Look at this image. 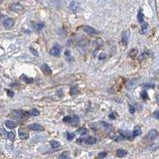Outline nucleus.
Instances as JSON below:
<instances>
[{"instance_id":"31","label":"nucleus","mask_w":159,"mask_h":159,"mask_svg":"<svg viewBox=\"0 0 159 159\" xmlns=\"http://www.w3.org/2000/svg\"><path fill=\"white\" fill-rule=\"evenodd\" d=\"M74 138H75V134H74V133H68V134H67V139H68L69 141L73 140Z\"/></svg>"},{"instance_id":"17","label":"nucleus","mask_w":159,"mask_h":159,"mask_svg":"<svg viewBox=\"0 0 159 159\" xmlns=\"http://www.w3.org/2000/svg\"><path fill=\"white\" fill-rule=\"evenodd\" d=\"M135 84H136V80H130L129 82L127 83V88H128V90L133 89V86H134Z\"/></svg>"},{"instance_id":"16","label":"nucleus","mask_w":159,"mask_h":159,"mask_svg":"<svg viewBox=\"0 0 159 159\" xmlns=\"http://www.w3.org/2000/svg\"><path fill=\"white\" fill-rule=\"evenodd\" d=\"M128 42V32H123L122 33V43L126 45Z\"/></svg>"},{"instance_id":"13","label":"nucleus","mask_w":159,"mask_h":159,"mask_svg":"<svg viewBox=\"0 0 159 159\" xmlns=\"http://www.w3.org/2000/svg\"><path fill=\"white\" fill-rule=\"evenodd\" d=\"M28 114H29V115H32V116H38V115L40 114V111L36 109H33L28 111Z\"/></svg>"},{"instance_id":"37","label":"nucleus","mask_w":159,"mask_h":159,"mask_svg":"<svg viewBox=\"0 0 159 159\" xmlns=\"http://www.w3.org/2000/svg\"><path fill=\"white\" fill-rule=\"evenodd\" d=\"M141 98H142L143 100H146V99H147V93H146L145 91L141 93Z\"/></svg>"},{"instance_id":"14","label":"nucleus","mask_w":159,"mask_h":159,"mask_svg":"<svg viewBox=\"0 0 159 159\" xmlns=\"http://www.w3.org/2000/svg\"><path fill=\"white\" fill-rule=\"evenodd\" d=\"M20 79L22 80L23 82L27 83V84H31V83H33V79H32V78H28L27 76H25V75H22Z\"/></svg>"},{"instance_id":"23","label":"nucleus","mask_w":159,"mask_h":159,"mask_svg":"<svg viewBox=\"0 0 159 159\" xmlns=\"http://www.w3.org/2000/svg\"><path fill=\"white\" fill-rule=\"evenodd\" d=\"M79 121H80V118H79V116L78 115H74L73 116V119H72V124H74V125H77L78 123H79Z\"/></svg>"},{"instance_id":"33","label":"nucleus","mask_w":159,"mask_h":159,"mask_svg":"<svg viewBox=\"0 0 159 159\" xmlns=\"http://www.w3.org/2000/svg\"><path fill=\"white\" fill-rule=\"evenodd\" d=\"M77 93H78V88H76V86L72 88V90H71V95H76Z\"/></svg>"},{"instance_id":"3","label":"nucleus","mask_w":159,"mask_h":159,"mask_svg":"<svg viewBox=\"0 0 159 159\" xmlns=\"http://www.w3.org/2000/svg\"><path fill=\"white\" fill-rule=\"evenodd\" d=\"M80 3L79 2H77V1H75V0H73L72 2H71V4H70V9H71V11H73V12H78L79 10H80Z\"/></svg>"},{"instance_id":"34","label":"nucleus","mask_w":159,"mask_h":159,"mask_svg":"<svg viewBox=\"0 0 159 159\" xmlns=\"http://www.w3.org/2000/svg\"><path fill=\"white\" fill-rule=\"evenodd\" d=\"M123 139H125V136L124 135H119V136H117L116 138H114V140L115 141H120V140H123Z\"/></svg>"},{"instance_id":"25","label":"nucleus","mask_w":159,"mask_h":159,"mask_svg":"<svg viewBox=\"0 0 159 159\" xmlns=\"http://www.w3.org/2000/svg\"><path fill=\"white\" fill-rule=\"evenodd\" d=\"M137 54H138L137 49H132V50L129 52V56H130V57H135V56H137Z\"/></svg>"},{"instance_id":"6","label":"nucleus","mask_w":159,"mask_h":159,"mask_svg":"<svg viewBox=\"0 0 159 159\" xmlns=\"http://www.w3.org/2000/svg\"><path fill=\"white\" fill-rule=\"evenodd\" d=\"M29 128L31 130H34V131H43L44 130V128L38 123H32V124L29 125Z\"/></svg>"},{"instance_id":"41","label":"nucleus","mask_w":159,"mask_h":159,"mask_svg":"<svg viewBox=\"0 0 159 159\" xmlns=\"http://www.w3.org/2000/svg\"><path fill=\"white\" fill-rule=\"evenodd\" d=\"M6 91H7V95H9V96H13V95H14V93H13V91H9V90H7Z\"/></svg>"},{"instance_id":"29","label":"nucleus","mask_w":159,"mask_h":159,"mask_svg":"<svg viewBox=\"0 0 159 159\" xmlns=\"http://www.w3.org/2000/svg\"><path fill=\"white\" fill-rule=\"evenodd\" d=\"M69 157V152L68 151H65L63 154H61L60 155V159H66V158H68Z\"/></svg>"},{"instance_id":"32","label":"nucleus","mask_w":159,"mask_h":159,"mask_svg":"<svg viewBox=\"0 0 159 159\" xmlns=\"http://www.w3.org/2000/svg\"><path fill=\"white\" fill-rule=\"evenodd\" d=\"M30 52H31L32 54L34 55V56H35V57H38V56H39V54H38V52H37L36 50H35V49H34V48H30Z\"/></svg>"},{"instance_id":"20","label":"nucleus","mask_w":159,"mask_h":159,"mask_svg":"<svg viewBox=\"0 0 159 159\" xmlns=\"http://www.w3.org/2000/svg\"><path fill=\"white\" fill-rule=\"evenodd\" d=\"M78 132H79L81 135H86V133H88V129L85 128V127H81V128L78 129Z\"/></svg>"},{"instance_id":"28","label":"nucleus","mask_w":159,"mask_h":159,"mask_svg":"<svg viewBox=\"0 0 159 159\" xmlns=\"http://www.w3.org/2000/svg\"><path fill=\"white\" fill-rule=\"evenodd\" d=\"M120 133H121L122 135H124V136H125V138H130V136H129V135H130L131 133H130L129 131H123V130H120Z\"/></svg>"},{"instance_id":"12","label":"nucleus","mask_w":159,"mask_h":159,"mask_svg":"<svg viewBox=\"0 0 159 159\" xmlns=\"http://www.w3.org/2000/svg\"><path fill=\"white\" fill-rule=\"evenodd\" d=\"M85 142H86V144H95V142H96V138H95V137H91V136H89L86 139H85Z\"/></svg>"},{"instance_id":"2","label":"nucleus","mask_w":159,"mask_h":159,"mask_svg":"<svg viewBox=\"0 0 159 159\" xmlns=\"http://www.w3.org/2000/svg\"><path fill=\"white\" fill-rule=\"evenodd\" d=\"M14 24H15V21L11 18H7L6 20L3 21V26H4L6 29H11V28L14 26Z\"/></svg>"},{"instance_id":"1","label":"nucleus","mask_w":159,"mask_h":159,"mask_svg":"<svg viewBox=\"0 0 159 159\" xmlns=\"http://www.w3.org/2000/svg\"><path fill=\"white\" fill-rule=\"evenodd\" d=\"M61 54V46L59 44H56V45L51 49L50 51V55L51 56H55V57H57V56H59Z\"/></svg>"},{"instance_id":"27","label":"nucleus","mask_w":159,"mask_h":159,"mask_svg":"<svg viewBox=\"0 0 159 159\" xmlns=\"http://www.w3.org/2000/svg\"><path fill=\"white\" fill-rule=\"evenodd\" d=\"M7 137H8V139L11 141L14 140V138H15V134H14V132H9V133H7Z\"/></svg>"},{"instance_id":"44","label":"nucleus","mask_w":159,"mask_h":159,"mask_svg":"<svg viewBox=\"0 0 159 159\" xmlns=\"http://www.w3.org/2000/svg\"><path fill=\"white\" fill-rule=\"evenodd\" d=\"M156 100H158V102H159V95H157V96H156Z\"/></svg>"},{"instance_id":"22","label":"nucleus","mask_w":159,"mask_h":159,"mask_svg":"<svg viewBox=\"0 0 159 159\" xmlns=\"http://www.w3.org/2000/svg\"><path fill=\"white\" fill-rule=\"evenodd\" d=\"M50 145L52 148H58L60 146V143L58 142V141H55V140H52L50 141Z\"/></svg>"},{"instance_id":"42","label":"nucleus","mask_w":159,"mask_h":159,"mask_svg":"<svg viewBox=\"0 0 159 159\" xmlns=\"http://www.w3.org/2000/svg\"><path fill=\"white\" fill-rule=\"evenodd\" d=\"M153 116L156 117L157 119H159V111H155L154 114H153Z\"/></svg>"},{"instance_id":"19","label":"nucleus","mask_w":159,"mask_h":159,"mask_svg":"<svg viewBox=\"0 0 159 159\" xmlns=\"http://www.w3.org/2000/svg\"><path fill=\"white\" fill-rule=\"evenodd\" d=\"M141 134V129L140 127H135L134 128V130H133V136H138V135H140Z\"/></svg>"},{"instance_id":"30","label":"nucleus","mask_w":159,"mask_h":159,"mask_svg":"<svg viewBox=\"0 0 159 159\" xmlns=\"http://www.w3.org/2000/svg\"><path fill=\"white\" fill-rule=\"evenodd\" d=\"M101 124H102V126H105V129L106 130V131H109V130H111V126H110L109 124H107V123H105V122H102Z\"/></svg>"},{"instance_id":"9","label":"nucleus","mask_w":159,"mask_h":159,"mask_svg":"<svg viewBox=\"0 0 159 159\" xmlns=\"http://www.w3.org/2000/svg\"><path fill=\"white\" fill-rule=\"evenodd\" d=\"M12 114H13L14 116H16V117L22 118L25 114H24V111H23V110H19V109H17V110H13Z\"/></svg>"},{"instance_id":"26","label":"nucleus","mask_w":159,"mask_h":159,"mask_svg":"<svg viewBox=\"0 0 159 159\" xmlns=\"http://www.w3.org/2000/svg\"><path fill=\"white\" fill-rule=\"evenodd\" d=\"M137 19H138V22L139 23H143V14L141 11L138 12V16H137Z\"/></svg>"},{"instance_id":"36","label":"nucleus","mask_w":159,"mask_h":159,"mask_svg":"<svg viewBox=\"0 0 159 159\" xmlns=\"http://www.w3.org/2000/svg\"><path fill=\"white\" fill-rule=\"evenodd\" d=\"M95 42H96V44H98L99 46H101L102 44H104V41H102L100 38H98V39L95 40Z\"/></svg>"},{"instance_id":"8","label":"nucleus","mask_w":159,"mask_h":159,"mask_svg":"<svg viewBox=\"0 0 159 159\" xmlns=\"http://www.w3.org/2000/svg\"><path fill=\"white\" fill-rule=\"evenodd\" d=\"M83 30L86 32V33H88V34H90V35H95V34L98 33V32L95 31L94 28H91V26H83Z\"/></svg>"},{"instance_id":"38","label":"nucleus","mask_w":159,"mask_h":159,"mask_svg":"<svg viewBox=\"0 0 159 159\" xmlns=\"http://www.w3.org/2000/svg\"><path fill=\"white\" fill-rule=\"evenodd\" d=\"M99 158H104V157H105L106 156V153L105 152H100V153H99Z\"/></svg>"},{"instance_id":"5","label":"nucleus","mask_w":159,"mask_h":159,"mask_svg":"<svg viewBox=\"0 0 159 159\" xmlns=\"http://www.w3.org/2000/svg\"><path fill=\"white\" fill-rule=\"evenodd\" d=\"M41 70H42V72L45 74L46 76H50L51 73H52L50 67H49L47 64H42V65H41Z\"/></svg>"},{"instance_id":"18","label":"nucleus","mask_w":159,"mask_h":159,"mask_svg":"<svg viewBox=\"0 0 159 159\" xmlns=\"http://www.w3.org/2000/svg\"><path fill=\"white\" fill-rule=\"evenodd\" d=\"M116 155L119 156V157H124V156L126 155V151L123 149H117V151H116Z\"/></svg>"},{"instance_id":"43","label":"nucleus","mask_w":159,"mask_h":159,"mask_svg":"<svg viewBox=\"0 0 159 159\" xmlns=\"http://www.w3.org/2000/svg\"><path fill=\"white\" fill-rule=\"evenodd\" d=\"M109 118H112V119H114V118H115V116H114V114H110V115H109Z\"/></svg>"},{"instance_id":"11","label":"nucleus","mask_w":159,"mask_h":159,"mask_svg":"<svg viewBox=\"0 0 159 159\" xmlns=\"http://www.w3.org/2000/svg\"><path fill=\"white\" fill-rule=\"evenodd\" d=\"M33 27H34V30L36 32H40L43 28L45 27V25H44L43 23H38V24H34Z\"/></svg>"},{"instance_id":"39","label":"nucleus","mask_w":159,"mask_h":159,"mask_svg":"<svg viewBox=\"0 0 159 159\" xmlns=\"http://www.w3.org/2000/svg\"><path fill=\"white\" fill-rule=\"evenodd\" d=\"M105 57H106V55L105 53H101V54L99 56V59L100 60H102V59H105Z\"/></svg>"},{"instance_id":"24","label":"nucleus","mask_w":159,"mask_h":159,"mask_svg":"<svg viewBox=\"0 0 159 159\" xmlns=\"http://www.w3.org/2000/svg\"><path fill=\"white\" fill-rule=\"evenodd\" d=\"M66 59H67V61H68V62H70V63L74 62L73 57H72V56H70V53H69V51H66Z\"/></svg>"},{"instance_id":"35","label":"nucleus","mask_w":159,"mask_h":159,"mask_svg":"<svg viewBox=\"0 0 159 159\" xmlns=\"http://www.w3.org/2000/svg\"><path fill=\"white\" fill-rule=\"evenodd\" d=\"M63 120H64V122H72V117H70V116H65Z\"/></svg>"},{"instance_id":"40","label":"nucleus","mask_w":159,"mask_h":159,"mask_svg":"<svg viewBox=\"0 0 159 159\" xmlns=\"http://www.w3.org/2000/svg\"><path fill=\"white\" fill-rule=\"evenodd\" d=\"M129 111H130V114H134V111H135V109L132 106V105H130L129 106Z\"/></svg>"},{"instance_id":"10","label":"nucleus","mask_w":159,"mask_h":159,"mask_svg":"<svg viewBox=\"0 0 159 159\" xmlns=\"http://www.w3.org/2000/svg\"><path fill=\"white\" fill-rule=\"evenodd\" d=\"M5 125L8 127V128H15V127L17 126V123L14 122V121H12V120H6L5 121Z\"/></svg>"},{"instance_id":"15","label":"nucleus","mask_w":159,"mask_h":159,"mask_svg":"<svg viewBox=\"0 0 159 159\" xmlns=\"http://www.w3.org/2000/svg\"><path fill=\"white\" fill-rule=\"evenodd\" d=\"M19 136H20L21 139H27L28 137H29V134H28L27 132L22 131V130H19Z\"/></svg>"},{"instance_id":"4","label":"nucleus","mask_w":159,"mask_h":159,"mask_svg":"<svg viewBox=\"0 0 159 159\" xmlns=\"http://www.w3.org/2000/svg\"><path fill=\"white\" fill-rule=\"evenodd\" d=\"M10 10H12L14 12H20L23 10V6L19 3H13L10 5Z\"/></svg>"},{"instance_id":"21","label":"nucleus","mask_w":159,"mask_h":159,"mask_svg":"<svg viewBox=\"0 0 159 159\" xmlns=\"http://www.w3.org/2000/svg\"><path fill=\"white\" fill-rule=\"evenodd\" d=\"M147 30H148V25L146 23H142V29H141L140 33L141 34H145Z\"/></svg>"},{"instance_id":"7","label":"nucleus","mask_w":159,"mask_h":159,"mask_svg":"<svg viewBox=\"0 0 159 159\" xmlns=\"http://www.w3.org/2000/svg\"><path fill=\"white\" fill-rule=\"evenodd\" d=\"M157 136H158V131H157L156 129H151V130L148 132V134H147V137L149 138L150 140H154Z\"/></svg>"}]
</instances>
